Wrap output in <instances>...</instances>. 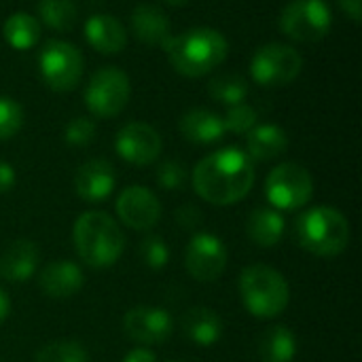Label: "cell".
Instances as JSON below:
<instances>
[{"mask_svg": "<svg viewBox=\"0 0 362 362\" xmlns=\"http://www.w3.org/2000/svg\"><path fill=\"white\" fill-rule=\"evenodd\" d=\"M8 314H11V299H8V295L0 288V325L8 318Z\"/></svg>", "mask_w": 362, "mask_h": 362, "instance_id": "cell-38", "label": "cell"}, {"mask_svg": "<svg viewBox=\"0 0 362 362\" xmlns=\"http://www.w3.org/2000/svg\"><path fill=\"white\" fill-rule=\"evenodd\" d=\"M208 93L214 102H221L225 106H233L246 100L248 95V81L238 72H225L208 83Z\"/></svg>", "mask_w": 362, "mask_h": 362, "instance_id": "cell-27", "label": "cell"}, {"mask_svg": "<svg viewBox=\"0 0 362 362\" xmlns=\"http://www.w3.org/2000/svg\"><path fill=\"white\" fill-rule=\"evenodd\" d=\"M87 352L76 341H53L47 344L38 354L36 362H87Z\"/></svg>", "mask_w": 362, "mask_h": 362, "instance_id": "cell-29", "label": "cell"}, {"mask_svg": "<svg viewBox=\"0 0 362 362\" xmlns=\"http://www.w3.org/2000/svg\"><path fill=\"white\" fill-rule=\"evenodd\" d=\"M123 362H157V356L153 350H148L146 346H140V348H134Z\"/></svg>", "mask_w": 362, "mask_h": 362, "instance_id": "cell-37", "label": "cell"}, {"mask_svg": "<svg viewBox=\"0 0 362 362\" xmlns=\"http://www.w3.org/2000/svg\"><path fill=\"white\" fill-rule=\"evenodd\" d=\"M117 174L110 161L91 159L74 174V191L83 202H104L115 191Z\"/></svg>", "mask_w": 362, "mask_h": 362, "instance_id": "cell-15", "label": "cell"}, {"mask_svg": "<svg viewBox=\"0 0 362 362\" xmlns=\"http://www.w3.org/2000/svg\"><path fill=\"white\" fill-rule=\"evenodd\" d=\"M170 66L189 78H199L216 70L229 53L227 38L216 28H191L172 36L163 45Z\"/></svg>", "mask_w": 362, "mask_h": 362, "instance_id": "cell-2", "label": "cell"}, {"mask_svg": "<svg viewBox=\"0 0 362 362\" xmlns=\"http://www.w3.org/2000/svg\"><path fill=\"white\" fill-rule=\"evenodd\" d=\"M15 178H17V176H15L13 165L6 163V161H0V195H2V193H8V191L13 189Z\"/></svg>", "mask_w": 362, "mask_h": 362, "instance_id": "cell-35", "label": "cell"}, {"mask_svg": "<svg viewBox=\"0 0 362 362\" xmlns=\"http://www.w3.org/2000/svg\"><path fill=\"white\" fill-rule=\"evenodd\" d=\"M163 2H168V4H172V6H182V4H187L189 0H163Z\"/></svg>", "mask_w": 362, "mask_h": 362, "instance_id": "cell-39", "label": "cell"}, {"mask_svg": "<svg viewBox=\"0 0 362 362\" xmlns=\"http://www.w3.org/2000/svg\"><path fill=\"white\" fill-rule=\"evenodd\" d=\"M2 36L6 45L15 51H28L40 40V21L23 11H17L6 17L2 25Z\"/></svg>", "mask_w": 362, "mask_h": 362, "instance_id": "cell-25", "label": "cell"}, {"mask_svg": "<svg viewBox=\"0 0 362 362\" xmlns=\"http://www.w3.org/2000/svg\"><path fill=\"white\" fill-rule=\"evenodd\" d=\"M129 25L134 36L148 47H163L172 38L170 19L155 4H138L132 11Z\"/></svg>", "mask_w": 362, "mask_h": 362, "instance_id": "cell-18", "label": "cell"}, {"mask_svg": "<svg viewBox=\"0 0 362 362\" xmlns=\"http://www.w3.org/2000/svg\"><path fill=\"white\" fill-rule=\"evenodd\" d=\"M140 257L151 269H163L170 261V248L163 238L151 235L140 244Z\"/></svg>", "mask_w": 362, "mask_h": 362, "instance_id": "cell-32", "label": "cell"}, {"mask_svg": "<svg viewBox=\"0 0 362 362\" xmlns=\"http://www.w3.org/2000/svg\"><path fill=\"white\" fill-rule=\"evenodd\" d=\"M265 195L276 210H299L314 195V178L301 163H280L265 178Z\"/></svg>", "mask_w": 362, "mask_h": 362, "instance_id": "cell-9", "label": "cell"}, {"mask_svg": "<svg viewBox=\"0 0 362 362\" xmlns=\"http://www.w3.org/2000/svg\"><path fill=\"white\" fill-rule=\"evenodd\" d=\"M339 8L346 13V17H350L354 23H361L362 19V0H337Z\"/></svg>", "mask_w": 362, "mask_h": 362, "instance_id": "cell-36", "label": "cell"}, {"mask_svg": "<svg viewBox=\"0 0 362 362\" xmlns=\"http://www.w3.org/2000/svg\"><path fill=\"white\" fill-rule=\"evenodd\" d=\"M74 248L87 265L104 269L115 265L125 250V235L119 223L106 212H85L76 218L72 229Z\"/></svg>", "mask_w": 362, "mask_h": 362, "instance_id": "cell-3", "label": "cell"}, {"mask_svg": "<svg viewBox=\"0 0 362 362\" xmlns=\"http://www.w3.org/2000/svg\"><path fill=\"white\" fill-rule=\"evenodd\" d=\"M240 297L255 318H276L291 301L286 278L269 265H250L240 276Z\"/></svg>", "mask_w": 362, "mask_h": 362, "instance_id": "cell-5", "label": "cell"}, {"mask_svg": "<svg viewBox=\"0 0 362 362\" xmlns=\"http://www.w3.org/2000/svg\"><path fill=\"white\" fill-rule=\"evenodd\" d=\"M259 356L263 362H293L297 356V337L286 325L269 327L259 339Z\"/></svg>", "mask_w": 362, "mask_h": 362, "instance_id": "cell-24", "label": "cell"}, {"mask_svg": "<svg viewBox=\"0 0 362 362\" xmlns=\"http://www.w3.org/2000/svg\"><path fill=\"white\" fill-rule=\"evenodd\" d=\"M83 272L72 261H55L49 263L38 278V286L51 299H70L83 286Z\"/></svg>", "mask_w": 362, "mask_h": 362, "instance_id": "cell-19", "label": "cell"}, {"mask_svg": "<svg viewBox=\"0 0 362 362\" xmlns=\"http://www.w3.org/2000/svg\"><path fill=\"white\" fill-rule=\"evenodd\" d=\"M293 235L316 257H337L350 244V223L333 206H314L297 218Z\"/></svg>", "mask_w": 362, "mask_h": 362, "instance_id": "cell-4", "label": "cell"}, {"mask_svg": "<svg viewBox=\"0 0 362 362\" xmlns=\"http://www.w3.org/2000/svg\"><path fill=\"white\" fill-rule=\"evenodd\" d=\"M174 216H176V223H178L182 229H187V231L197 229V227L202 225V221H204V216H202L199 208H197V206H191V204H187V206L178 208Z\"/></svg>", "mask_w": 362, "mask_h": 362, "instance_id": "cell-34", "label": "cell"}, {"mask_svg": "<svg viewBox=\"0 0 362 362\" xmlns=\"http://www.w3.org/2000/svg\"><path fill=\"white\" fill-rule=\"evenodd\" d=\"M168 362H178V361H168Z\"/></svg>", "mask_w": 362, "mask_h": 362, "instance_id": "cell-40", "label": "cell"}, {"mask_svg": "<svg viewBox=\"0 0 362 362\" xmlns=\"http://www.w3.org/2000/svg\"><path fill=\"white\" fill-rule=\"evenodd\" d=\"M223 320L221 316L204 305L187 310L182 316V333L189 341H193L199 348H210L221 341L223 337Z\"/></svg>", "mask_w": 362, "mask_h": 362, "instance_id": "cell-21", "label": "cell"}, {"mask_svg": "<svg viewBox=\"0 0 362 362\" xmlns=\"http://www.w3.org/2000/svg\"><path fill=\"white\" fill-rule=\"evenodd\" d=\"M227 248L214 233H195L185 252L187 272L197 282H214L227 267Z\"/></svg>", "mask_w": 362, "mask_h": 362, "instance_id": "cell-11", "label": "cell"}, {"mask_svg": "<svg viewBox=\"0 0 362 362\" xmlns=\"http://www.w3.org/2000/svg\"><path fill=\"white\" fill-rule=\"evenodd\" d=\"M85 40L102 55L121 53L127 45L125 25L108 13H95L85 21Z\"/></svg>", "mask_w": 362, "mask_h": 362, "instance_id": "cell-16", "label": "cell"}, {"mask_svg": "<svg viewBox=\"0 0 362 362\" xmlns=\"http://www.w3.org/2000/svg\"><path fill=\"white\" fill-rule=\"evenodd\" d=\"M123 331L127 333L132 341L140 346H157V344H163L172 335L174 322L168 310L163 308L138 305L125 314Z\"/></svg>", "mask_w": 362, "mask_h": 362, "instance_id": "cell-13", "label": "cell"}, {"mask_svg": "<svg viewBox=\"0 0 362 362\" xmlns=\"http://www.w3.org/2000/svg\"><path fill=\"white\" fill-rule=\"evenodd\" d=\"M284 229H286L284 216L276 208H257L250 212L248 223H246L248 238L261 248L276 246L282 240Z\"/></svg>", "mask_w": 362, "mask_h": 362, "instance_id": "cell-23", "label": "cell"}, {"mask_svg": "<svg viewBox=\"0 0 362 362\" xmlns=\"http://www.w3.org/2000/svg\"><path fill=\"white\" fill-rule=\"evenodd\" d=\"M23 125V108L17 100L0 95V142L11 140Z\"/></svg>", "mask_w": 362, "mask_h": 362, "instance_id": "cell-30", "label": "cell"}, {"mask_svg": "<svg viewBox=\"0 0 362 362\" xmlns=\"http://www.w3.org/2000/svg\"><path fill=\"white\" fill-rule=\"evenodd\" d=\"M333 25L327 0H291L280 13V30L295 42H318Z\"/></svg>", "mask_w": 362, "mask_h": 362, "instance_id": "cell-8", "label": "cell"}, {"mask_svg": "<svg viewBox=\"0 0 362 362\" xmlns=\"http://www.w3.org/2000/svg\"><path fill=\"white\" fill-rule=\"evenodd\" d=\"M85 57L76 45L68 40H49L40 49L38 72L49 89L57 93L72 91L81 83Z\"/></svg>", "mask_w": 362, "mask_h": 362, "instance_id": "cell-6", "label": "cell"}, {"mask_svg": "<svg viewBox=\"0 0 362 362\" xmlns=\"http://www.w3.org/2000/svg\"><path fill=\"white\" fill-rule=\"evenodd\" d=\"M286 148H288V136L276 123L255 125L246 134V155L252 161H272L284 155Z\"/></svg>", "mask_w": 362, "mask_h": 362, "instance_id": "cell-22", "label": "cell"}, {"mask_svg": "<svg viewBox=\"0 0 362 362\" xmlns=\"http://www.w3.org/2000/svg\"><path fill=\"white\" fill-rule=\"evenodd\" d=\"M36 11V19L55 32L72 30L78 17V6L74 4V0H38Z\"/></svg>", "mask_w": 362, "mask_h": 362, "instance_id": "cell-26", "label": "cell"}, {"mask_svg": "<svg viewBox=\"0 0 362 362\" xmlns=\"http://www.w3.org/2000/svg\"><path fill=\"white\" fill-rule=\"evenodd\" d=\"M303 70V55L284 42H267L259 47L250 59V76L263 87H284Z\"/></svg>", "mask_w": 362, "mask_h": 362, "instance_id": "cell-10", "label": "cell"}, {"mask_svg": "<svg viewBox=\"0 0 362 362\" xmlns=\"http://www.w3.org/2000/svg\"><path fill=\"white\" fill-rule=\"evenodd\" d=\"M178 129H180L182 138L193 144H214L227 134L223 117L208 108L187 110L178 121Z\"/></svg>", "mask_w": 362, "mask_h": 362, "instance_id": "cell-20", "label": "cell"}, {"mask_svg": "<svg viewBox=\"0 0 362 362\" xmlns=\"http://www.w3.org/2000/svg\"><path fill=\"white\" fill-rule=\"evenodd\" d=\"M255 185V161L238 146H225L206 155L193 170L195 193L214 206H231L244 199Z\"/></svg>", "mask_w": 362, "mask_h": 362, "instance_id": "cell-1", "label": "cell"}, {"mask_svg": "<svg viewBox=\"0 0 362 362\" xmlns=\"http://www.w3.org/2000/svg\"><path fill=\"white\" fill-rule=\"evenodd\" d=\"M163 140L159 132L142 121H132L123 125L115 138L117 155L132 165H151L159 159Z\"/></svg>", "mask_w": 362, "mask_h": 362, "instance_id": "cell-12", "label": "cell"}, {"mask_svg": "<svg viewBox=\"0 0 362 362\" xmlns=\"http://www.w3.org/2000/svg\"><path fill=\"white\" fill-rule=\"evenodd\" d=\"M187 178H189V172H187L185 163H180L176 159H168V161L159 163V168H157V185L168 191L182 189Z\"/></svg>", "mask_w": 362, "mask_h": 362, "instance_id": "cell-33", "label": "cell"}, {"mask_svg": "<svg viewBox=\"0 0 362 362\" xmlns=\"http://www.w3.org/2000/svg\"><path fill=\"white\" fill-rule=\"evenodd\" d=\"M95 138V123L89 117H74L66 129H64V140L68 146H87Z\"/></svg>", "mask_w": 362, "mask_h": 362, "instance_id": "cell-31", "label": "cell"}, {"mask_svg": "<svg viewBox=\"0 0 362 362\" xmlns=\"http://www.w3.org/2000/svg\"><path fill=\"white\" fill-rule=\"evenodd\" d=\"M132 95L129 76L115 66L98 68L85 87V106L98 119H112L121 115Z\"/></svg>", "mask_w": 362, "mask_h": 362, "instance_id": "cell-7", "label": "cell"}, {"mask_svg": "<svg viewBox=\"0 0 362 362\" xmlns=\"http://www.w3.org/2000/svg\"><path fill=\"white\" fill-rule=\"evenodd\" d=\"M40 261V250L32 240H15L0 257V276L6 282H28L34 278Z\"/></svg>", "mask_w": 362, "mask_h": 362, "instance_id": "cell-17", "label": "cell"}, {"mask_svg": "<svg viewBox=\"0 0 362 362\" xmlns=\"http://www.w3.org/2000/svg\"><path fill=\"white\" fill-rule=\"evenodd\" d=\"M115 208L119 218L136 231H146L155 227L161 216V204L157 195L140 185H132L123 189L117 197Z\"/></svg>", "mask_w": 362, "mask_h": 362, "instance_id": "cell-14", "label": "cell"}, {"mask_svg": "<svg viewBox=\"0 0 362 362\" xmlns=\"http://www.w3.org/2000/svg\"><path fill=\"white\" fill-rule=\"evenodd\" d=\"M223 123H225V132H231L235 136H244L259 123V112L255 106L240 102V104H233L227 108Z\"/></svg>", "mask_w": 362, "mask_h": 362, "instance_id": "cell-28", "label": "cell"}]
</instances>
